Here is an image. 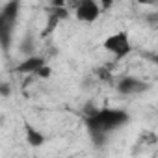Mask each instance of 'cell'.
Returning a JSON list of instances; mask_svg holds the SVG:
<instances>
[{
    "mask_svg": "<svg viewBox=\"0 0 158 158\" xmlns=\"http://www.w3.org/2000/svg\"><path fill=\"white\" fill-rule=\"evenodd\" d=\"M128 121H130V114L127 110L99 108L86 115V128L97 141H102L106 136H110V132H115L125 125H128Z\"/></svg>",
    "mask_w": 158,
    "mask_h": 158,
    "instance_id": "cell-1",
    "label": "cell"
},
{
    "mask_svg": "<svg viewBox=\"0 0 158 158\" xmlns=\"http://www.w3.org/2000/svg\"><path fill=\"white\" fill-rule=\"evenodd\" d=\"M19 10H21L19 2H10L0 11V47L4 50H8V47L11 43L13 28H15L17 17H19Z\"/></svg>",
    "mask_w": 158,
    "mask_h": 158,
    "instance_id": "cell-2",
    "label": "cell"
},
{
    "mask_svg": "<svg viewBox=\"0 0 158 158\" xmlns=\"http://www.w3.org/2000/svg\"><path fill=\"white\" fill-rule=\"evenodd\" d=\"M102 48L112 54L115 60H125L130 52H132V41L127 30H119L110 34L104 41H102Z\"/></svg>",
    "mask_w": 158,
    "mask_h": 158,
    "instance_id": "cell-3",
    "label": "cell"
},
{
    "mask_svg": "<svg viewBox=\"0 0 158 158\" xmlns=\"http://www.w3.org/2000/svg\"><path fill=\"white\" fill-rule=\"evenodd\" d=\"M74 17L80 23L91 24L101 17V6L95 0H82V2H78V6L74 10Z\"/></svg>",
    "mask_w": 158,
    "mask_h": 158,
    "instance_id": "cell-4",
    "label": "cell"
},
{
    "mask_svg": "<svg viewBox=\"0 0 158 158\" xmlns=\"http://www.w3.org/2000/svg\"><path fill=\"white\" fill-rule=\"evenodd\" d=\"M115 89H117V93L130 97V95H138V93H143L145 89H149V84L136 76H123V78H119Z\"/></svg>",
    "mask_w": 158,
    "mask_h": 158,
    "instance_id": "cell-5",
    "label": "cell"
},
{
    "mask_svg": "<svg viewBox=\"0 0 158 158\" xmlns=\"http://www.w3.org/2000/svg\"><path fill=\"white\" fill-rule=\"evenodd\" d=\"M48 61L43 58V56H28L24 60H21L17 65H15V73H21V74H37V71L47 65Z\"/></svg>",
    "mask_w": 158,
    "mask_h": 158,
    "instance_id": "cell-6",
    "label": "cell"
},
{
    "mask_svg": "<svg viewBox=\"0 0 158 158\" xmlns=\"http://www.w3.org/2000/svg\"><path fill=\"white\" fill-rule=\"evenodd\" d=\"M23 130H24V139H26V143H28L30 147L37 149V147H43V145H45L47 136H45V132H43L41 128H37V127H34L32 123L24 121V123H23Z\"/></svg>",
    "mask_w": 158,
    "mask_h": 158,
    "instance_id": "cell-7",
    "label": "cell"
},
{
    "mask_svg": "<svg viewBox=\"0 0 158 158\" xmlns=\"http://www.w3.org/2000/svg\"><path fill=\"white\" fill-rule=\"evenodd\" d=\"M35 76H39V78H50L52 76V67L47 63V65H43L39 71H37V74Z\"/></svg>",
    "mask_w": 158,
    "mask_h": 158,
    "instance_id": "cell-8",
    "label": "cell"
},
{
    "mask_svg": "<svg viewBox=\"0 0 158 158\" xmlns=\"http://www.w3.org/2000/svg\"><path fill=\"white\" fill-rule=\"evenodd\" d=\"M0 95H2V97L11 95V86L8 82H0Z\"/></svg>",
    "mask_w": 158,
    "mask_h": 158,
    "instance_id": "cell-9",
    "label": "cell"
}]
</instances>
